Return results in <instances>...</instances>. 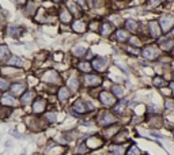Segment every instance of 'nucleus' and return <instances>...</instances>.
Instances as JSON below:
<instances>
[{
    "mask_svg": "<svg viewBox=\"0 0 174 155\" xmlns=\"http://www.w3.org/2000/svg\"><path fill=\"white\" fill-rule=\"evenodd\" d=\"M8 88V82L6 79H0V90H6Z\"/></svg>",
    "mask_w": 174,
    "mask_h": 155,
    "instance_id": "obj_25",
    "label": "nucleus"
},
{
    "mask_svg": "<svg viewBox=\"0 0 174 155\" xmlns=\"http://www.w3.org/2000/svg\"><path fill=\"white\" fill-rule=\"evenodd\" d=\"M112 90H113V94L117 95V97H123L124 95V88L121 86H113Z\"/></svg>",
    "mask_w": 174,
    "mask_h": 155,
    "instance_id": "obj_15",
    "label": "nucleus"
},
{
    "mask_svg": "<svg viewBox=\"0 0 174 155\" xmlns=\"http://www.w3.org/2000/svg\"><path fill=\"white\" fill-rule=\"evenodd\" d=\"M106 64H107V60L106 58H103V57L95 58V61L93 63V65H94L95 69H103V68L106 67Z\"/></svg>",
    "mask_w": 174,
    "mask_h": 155,
    "instance_id": "obj_5",
    "label": "nucleus"
},
{
    "mask_svg": "<svg viewBox=\"0 0 174 155\" xmlns=\"http://www.w3.org/2000/svg\"><path fill=\"white\" fill-rule=\"evenodd\" d=\"M22 33V27L19 26H11L10 27V36L11 37H18Z\"/></svg>",
    "mask_w": 174,
    "mask_h": 155,
    "instance_id": "obj_11",
    "label": "nucleus"
},
{
    "mask_svg": "<svg viewBox=\"0 0 174 155\" xmlns=\"http://www.w3.org/2000/svg\"><path fill=\"white\" fill-rule=\"evenodd\" d=\"M74 30H75V31H77V33L84 31V23L80 22V20L75 22V23H74Z\"/></svg>",
    "mask_w": 174,
    "mask_h": 155,
    "instance_id": "obj_16",
    "label": "nucleus"
},
{
    "mask_svg": "<svg viewBox=\"0 0 174 155\" xmlns=\"http://www.w3.org/2000/svg\"><path fill=\"white\" fill-rule=\"evenodd\" d=\"M44 107H45V103L42 102V101H37V102L34 103V106H33V110H34L36 113H39V112L44 110Z\"/></svg>",
    "mask_w": 174,
    "mask_h": 155,
    "instance_id": "obj_13",
    "label": "nucleus"
},
{
    "mask_svg": "<svg viewBox=\"0 0 174 155\" xmlns=\"http://www.w3.org/2000/svg\"><path fill=\"white\" fill-rule=\"evenodd\" d=\"M74 109L76 110L77 113H84V112H87V106H84V103L80 102V101L75 103V105H74Z\"/></svg>",
    "mask_w": 174,
    "mask_h": 155,
    "instance_id": "obj_10",
    "label": "nucleus"
},
{
    "mask_svg": "<svg viewBox=\"0 0 174 155\" xmlns=\"http://www.w3.org/2000/svg\"><path fill=\"white\" fill-rule=\"evenodd\" d=\"M166 107L167 109H173V101H167L166 102Z\"/></svg>",
    "mask_w": 174,
    "mask_h": 155,
    "instance_id": "obj_31",
    "label": "nucleus"
},
{
    "mask_svg": "<svg viewBox=\"0 0 174 155\" xmlns=\"http://www.w3.org/2000/svg\"><path fill=\"white\" fill-rule=\"evenodd\" d=\"M150 27H151V33H152V36L154 37H158L159 34H161V30H159L158 23L156 22H151L150 23Z\"/></svg>",
    "mask_w": 174,
    "mask_h": 155,
    "instance_id": "obj_12",
    "label": "nucleus"
},
{
    "mask_svg": "<svg viewBox=\"0 0 174 155\" xmlns=\"http://www.w3.org/2000/svg\"><path fill=\"white\" fill-rule=\"evenodd\" d=\"M161 25H162V27H163L164 31H167L171 26L174 25V18L173 16H162L161 18Z\"/></svg>",
    "mask_w": 174,
    "mask_h": 155,
    "instance_id": "obj_1",
    "label": "nucleus"
},
{
    "mask_svg": "<svg viewBox=\"0 0 174 155\" xmlns=\"http://www.w3.org/2000/svg\"><path fill=\"white\" fill-rule=\"evenodd\" d=\"M48 120H49V121H55V120H56V116H55V114H52V113H49V114H48Z\"/></svg>",
    "mask_w": 174,
    "mask_h": 155,
    "instance_id": "obj_30",
    "label": "nucleus"
},
{
    "mask_svg": "<svg viewBox=\"0 0 174 155\" xmlns=\"http://www.w3.org/2000/svg\"><path fill=\"white\" fill-rule=\"evenodd\" d=\"M125 25H126V27H128L129 30H132V31H133V30H136V27H137V25H136L135 20H131V19L126 20Z\"/></svg>",
    "mask_w": 174,
    "mask_h": 155,
    "instance_id": "obj_22",
    "label": "nucleus"
},
{
    "mask_svg": "<svg viewBox=\"0 0 174 155\" xmlns=\"http://www.w3.org/2000/svg\"><path fill=\"white\" fill-rule=\"evenodd\" d=\"M79 68H80V69H83V71H86V72H88L91 69L90 64H87V63H80V64H79Z\"/></svg>",
    "mask_w": 174,
    "mask_h": 155,
    "instance_id": "obj_24",
    "label": "nucleus"
},
{
    "mask_svg": "<svg viewBox=\"0 0 174 155\" xmlns=\"http://www.w3.org/2000/svg\"><path fill=\"white\" fill-rule=\"evenodd\" d=\"M26 88L25 84L22 83H16V84H12L11 86V93L15 94V95H19V94H22V91Z\"/></svg>",
    "mask_w": 174,
    "mask_h": 155,
    "instance_id": "obj_7",
    "label": "nucleus"
},
{
    "mask_svg": "<svg viewBox=\"0 0 174 155\" xmlns=\"http://www.w3.org/2000/svg\"><path fill=\"white\" fill-rule=\"evenodd\" d=\"M131 42H132V44H135V45H139V44H140V42L137 41V38H131Z\"/></svg>",
    "mask_w": 174,
    "mask_h": 155,
    "instance_id": "obj_33",
    "label": "nucleus"
},
{
    "mask_svg": "<svg viewBox=\"0 0 174 155\" xmlns=\"http://www.w3.org/2000/svg\"><path fill=\"white\" fill-rule=\"evenodd\" d=\"M114 123V117L112 116V114H102V117L99 118V124H102V125H107V124H112Z\"/></svg>",
    "mask_w": 174,
    "mask_h": 155,
    "instance_id": "obj_6",
    "label": "nucleus"
},
{
    "mask_svg": "<svg viewBox=\"0 0 174 155\" xmlns=\"http://www.w3.org/2000/svg\"><path fill=\"white\" fill-rule=\"evenodd\" d=\"M110 31H112V26H110L109 23H105V25L102 26V31H101V33H102L103 36H107Z\"/></svg>",
    "mask_w": 174,
    "mask_h": 155,
    "instance_id": "obj_21",
    "label": "nucleus"
},
{
    "mask_svg": "<svg viewBox=\"0 0 174 155\" xmlns=\"http://www.w3.org/2000/svg\"><path fill=\"white\" fill-rule=\"evenodd\" d=\"M77 3H79V4H82V6L84 4V3H83V0H77Z\"/></svg>",
    "mask_w": 174,
    "mask_h": 155,
    "instance_id": "obj_35",
    "label": "nucleus"
},
{
    "mask_svg": "<svg viewBox=\"0 0 174 155\" xmlns=\"http://www.w3.org/2000/svg\"><path fill=\"white\" fill-rule=\"evenodd\" d=\"M33 95H34V93H26L25 95L22 97V103H25V105H27V103L31 101Z\"/></svg>",
    "mask_w": 174,
    "mask_h": 155,
    "instance_id": "obj_19",
    "label": "nucleus"
},
{
    "mask_svg": "<svg viewBox=\"0 0 174 155\" xmlns=\"http://www.w3.org/2000/svg\"><path fill=\"white\" fill-rule=\"evenodd\" d=\"M55 1H60V0H55Z\"/></svg>",
    "mask_w": 174,
    "mask_h": 155,
    "instance_id": "obj_36",
    "label": "nucleus"
},
{
    "mask_svg": "<svg viewBox=\"0 0 174 155\" xmlns=\"http://www.w3.org/2000/svg\"><path fill=\"white\" fill-rule=\"evenodd\" d=\"M69 87H72L74 90H76V88L79 87V84H77L76 79H71V80H69Z\"/></svg>",
    "mask_w": 174,
    "mask_h": 155,
    "instance_id": "obj_27",
    "label": "nucleus"
},
{
    "mask_svg": "<svg viewBox=\"0 0 174 155\" xmlns=\"http://www.w3.org/2000/svg\"><path fill=\"white\" fill-rule=\"evenodd\" d=\"M129 154H139V150L136 148V147H133V150H129Z\"/></svg>",
    "mask_w": 174,
    "mask_h": 155,
    "instance_id": "obj_32",
    "label": "nucleus"
},
{
    "mask_svg": "<svg viewBox=\"0 0 174 155\" xmlns=\"http://www.w3.org/2000/svg\"><path fill=\"white\" fill-rule=\"evenodd\" d=\"M84 80H86V84H88V86H98L101 83V79L95 75H87L84 78Z\"/></svg>",
    "mask_w": 174,
    "mask_h": 155,
    "instance_id": "obj_4",
    "label": "nucleus"
},
{
    "mask_svg": "<svg viewBox=\"0 0 174 155\" xmlns=\"http://www.w3.org/2000/svg\"><path fill=\"white\" fill-rule=\"evenodd\" d=\"M126 37H128V34H126L125 31H123V30H118V31H117V38H118L120 41H124Z\"/></svg>",
    "mask_w": 174,
    "mask_h": 155,
    "instance_id": "obj_23",
    "label": "nucleus"
},
{
    "mask_svg": "<svg viewBox=\"0 0 174 155\" xmlns=\"http://www.w3.org/2000/svg\"><path fill=\"white\" fill-rule=\"evenodd\" d=\"M60 19H61L63 22L68 23L69 20H71V14L68 12V11H63V12L60 14Z\"/></svg>",
    "mask_w": 174,
    "mask_h": 155,
    "instance_id": "obj_17",
    "label": "nucleus"
},
{
    "mask_svg": "<svg viewBox=\"0 0 174 155\" xmlns=\"http://www.w3.org/2000/svg\"><path fill=\"white\" fill-rule=\"evenodd\" d=\"M101 101H102L103 105H106V106H112L113 103H114V97L110 95L109 93H101Z\"/></svg>",
    "mask_w": 174,
    "mask_h": 155,
    "instance_id": "obj_3",
    "label": "nucleus"
},
{
    "mask_svg": "<svg viewBox=\"0 0 174 155\" xmlns=\"http://www.w3.org/2000/svg\"><path fill=\"white\" fill-rule=\"evenodd\" d=\"M1 102H3L4 105H11V106H14V105L16 103L15 99H14V98H11V97H3Z\"/></svg>",
    "mask_w": 174,
    "mask_h": 155,
    "instance_id": "obj_20",
    "label": "nucleus"
},
{
    "mask_svg": "<svg viewBox=\"0 0 174 155\" xmlns=\"http://www.w3.org/2000/svg\"><path fill=\"white\" fill-rule=\"evenodd\" d=\"M44 80H46V82H52V83H53L55 80H58V76H57V74H56V72L49 71L48 74H46L45 76H44Z\"/></svg>",
    "mask_w": 174,
    "mask_h": 155,
    "instance_id": "obj_9",
    "label": "nucleus"
},
{
    "mask_svg": "<svg viewBox=\"0 0 174 155\" xmlns=\"http://www.w3.org/2000/svg\"><path fill=\"white\" fill-rule=\"evenodd\" d=\"M171 45H173V41H169V42H166V44H162V48L169 49V48H171Z\"/></svg>",
    "mask_w": 174,
    "mask_h": 155,
    "instance_id": "obj_29",
    "label": "nucleus"
},
{
    "mask_svg": "<svg viewBox=\"0 0 174 155\" xmlns=\"http://www.w3.org/2000/svg\"><path fill=\"white\" fill-rule=\"evenodd\" d=\"M23 61L22 58L16 57V56H12L11 58H8V65H15V67H22Z\"/></svg>",
    "mask_w": 174,
    "mask_h": 155,
    "instance_id": "obj_8",
    "label": "nucleus"
},
{
    "mask_svg": "<svg viewBox=\"0 0 174 155\" xmlns=\"http://www.w3.org/2000/svg\"><path fill=\"white\" fill-rule=\"evenodd\" d=\"M161 0H152V4H156V3H159Z\"/></svg>",
    "mask_w": 174,
    "mask_h": 155,
    "instance_id": "obj_34",
    "label": "nucleus"
},
{
    "mask_svg": "<svg viewBox=\"0 0 174 155\" xmlns=\"http://www.w3.org/2000/svg\"><path fill=\"white\" fill-rule=\"evenodd\" d=\"M159 50L156 48H152V46H148V48H145L144 50H143V56H144L145 58H155L156 56H158Z\"/></svg>",
    "mask_w": 174,
    "mask_h": 155,
    "instance_id": "obj_2",
    "label": "nucleus"
},
{
    "mask_svg": "<svg viewBox=\"0 0 174 155\" xmlns=\"http://www.w3.org/2000/svg\"><path fill=\"white\" fill-rule=\"evenodd\" d=\"M83 53H84V48H83V46L79 45V46H76V48H75V55H76V56H82Z\"/></svg>",
    "mask_w": 174,
    "mask_h": 155,
    "instance_id": "obj_26",
    "label": "nucleus"
},
{
    "mask_svg": "<svg viewBox=\"0 0 174 155\" xmlns=\"http://www.w3.org/2000/svg\"><path fill=\"white\" fill-rule=\"evenodd\" d=\"M8 55H10L8 48H7V46H0V61H3Z\"/></svg>",
    "mask_w": 174,
    "mask_h": 155,
    "instance_id": "obj_14",
    "label": "nucleus"
},
{
    "mask_svg": "<svg viewBox=\"0 0 174 155\" xmlns=\"http://www.w3.org/2000/svg\"><path fill=\"white\" fill-rule=\"evenodd\" d=\"M154 84H155V86L162 87V86H164V82L162 80V79H159V78H155V79H154Z\"/></svg>",
    "mask_w": 174,
    "mask_h": 155,
    "instance_id": "obj_28",
    "label": "nucleus"
},
{
    "mask_svg": "<svg viewBox=\"0 0 174 155\" xmlns=\"http://www.w3.org/2000/svg\"><path fill=\"white\" fill-rule=\"evenodd\" d=\"M68 97H69V93H68V90H67V88H64V87H63L61 90L58 91V98H60L61 101L67 99Z\"/></svg>",
    "mask_w": 174,
    "mask_h": 155,
    "instance_id": "obj_18",
    "label": "nucleus"
}]
</instances>
